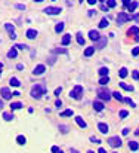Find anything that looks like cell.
I'll return each instance as SVG.
<instances>
[{
  "label": "cell",
  "instance_id": "cell-20",
  "mask_svg": "<svg viewBox=\"0 0 139 153\" xmlns=\"http://www.w3.org/2000/svg\"><path fill=\"white\" fill-rule=\"evenodd\" d=\"M21 107H22V103H19V101L11 103V109H12V110H16V109H21Z\"/></svg>",
  "mask_w": 139,
  "mask_h": 153
},
{
  "label": "cell",
  "instance_id": "cell-3",
  "mask_svg": "<svg viewBox=\"0 0 139 153\" xmlns=\"http://www.w3.org/2000/svg\"><path fill=\"white\" fill-rule=\"evenodd\" d=\"M98 97H99L101 100H104V101H109L111 92H109L108 89H98Z\"/></svg>",
  "mask_w": 139,
  "mask_h": 153
},
{
  "label": "cell",
  "instance_id": "cell-30",
  "mask_svg": "<svg viewBox=\"0 0 139 153\" xmlns=\"http://www.w3.org/2000/svg\"><path fill=\"white\" fill-rule=\"evenodd\" d=\"M9 83H11V85H12V86H19V85H21V83H19V80H18L16 77H11V80H9Z\"/></svg>",
  "mask_w": 139,
  "mask_h": 153
},
{
  "label": "cell",
  "instance_id": "cell-31",
  "mask_svg": "<svg viewBox=\"0 0 139 153\" xmlns=\"http://www.w3.org/2000/svg\"><path fill=\"white\" fill-rule=\"evenodd\" d=\"M14 118H15V116H14L12 113H3V119L8 120V122H9V120H12Z\"/></svg>",
  "mask_w": 139,
  "mask_h": 153
},
{
  "label": "cell",
  "instance_id": "cell-62",
  "mask_svg": "<svg viewBox=\"0 0 139 153\" xmlns=\"http://www.w3.org/2000/svg\"><path fill=\"white\" fill-rule=\"evenodd\" d=\"M80 3H83V0H80Z\"/></svg>",
  "mask_w": 139,
  "mask_h": 153
},
{
  "label": "cell",
  "instance_id": "cell-46",
  "mask_svg": "<svg viewBox=\"0 0 139 153\" xmlns=\"http://www.w3.org/2000/svg\"><path fill=\"white\" fill-rule=\"evenodd\" d=\"M129 134V128H124L123 129V135H127Z\"/></svg>",
  "mask_w": 139,
  "mask_h": 153
},
{
  "label": "cell",
  "instance_id": "cell-13",
  "mask_svg": "<svg viewBox=\"0 0 139 153\" xmlns=\"http://www.w3.org/2000/svg\"><path fill=\"white\" fill-rule=\"evenodd\" d=\"M76 122H77V125L80 128H86V126H87V123L81 119V116H76Z\"/></svg>",
  "mask_w": 139,
  "mask_h": 153
},
{
  "label": "cell",
  "instance_id": "cell-59",
  "mask_svg": "<svg viewBox=\"0 0 139 153\" xmlns=\"http://www.w3.org/2000/svg\"><path fill=\"white\" fill-rule=\"evenodd\" d=\"M87 153H95V152H93V150H89V152H87Z\"/></svg>",
  "mask_w": 139,
  "mask_h": 153
},
{
  "label": "cell",
  "instance_id": "cell-22",
  "mask_svg": "<svg viewBox=\"0 0 139 153\" xmlns=\"http://www.w3.org/2000/svg\"><path fill=\"white\" fill-rule=\"evenodd\" d=\"M64 27H65V24H64V22L56 24V25H55V31H56V33H61L62 30H64Z\"/></svg>",
  "mask_w": 139,
  "mask_h": 153
},
{
  "label": "cell",
  "instance_id": "cell-38",
  "mask_svg": "<svg viewBox=\"0 0 139 153\" xmlns=\"http://www.w3.org/2000/svg\"><path fill=\"white\" fill-rule=\"evenodd\" d=\"M28 46L27 45H22V43H16L15 45V49H27Z\"/></svg>",
  "mask_w": 139,
  "mask_h": 153
},
{
  "label": "cell",
  "instance_id": "cell-18",
  "mask_svg": "<svg viewBox=\"0 0 139 153\" xmlns=\"http://www.w3.org/2000/svg\"><path fill=\"white\" fill-rule=\"evenodd\" d=\"M120 86L123 88V89H126V91H129V92H132V91H135V88L132 85H127V83H124V82H120Z\"/></svg>",
  "mask_w": 139,
  "mask_h": 153
},
{
  "label": "cell",
  "instance_id": "cell-36",
  "mask_svg": "<svg viewBox=\"0 0 139 153\" xmlns=\"http://www.w3.org/2000/svg\"><path fill=\"white\" fill-rule=\"evenodd\" d=\"M115 5H117L115 0H107V8H114Z\"/></svg>",
  "mask_w": 139,
  "mask_h": 153
},
{
  "label": "cell",
  "instance_id": "cell-34",
  "mask_svg": "<svg viewBox=\"0 0 139 153\" xmlns=\"http://www.w3.org/2000/svg\"><path fill=\"white\" fill-rule=\"evenodd\" d=\"M112 94V97L115 98V100H118V101H123V97H121V94H118V92H111Z\"/></svg>",
  "mask_w": 139,
  "mask_h": 153
},
{
  "label": "cell",
  "instance_id": "cell-58",
  "mask_svg": "<svg viewBox=\"0 0 139 153\" xmlns=\"http://www.w3.org/2000/svg\"><path fill=\"white\" fill-rule=\"evenodd\" d=\"M135 134H136V135L139 137V129H136V132H135Z\"/></svg>",
  "mask_w": 139,
  "mask_h": 153
},
{
  "label": "cell",
  "instance_id": "cell-53",
  "mask_svg": "<svg viewBox=\"0 0 139 153\" xmlns=\"http://www.w3.org/2000/svg\"><path fill=\"white\" fill-rule=\"evenodd\" d=\"M12 95H15V97H18V95H21V92H18V91H15V92H12Z\"/></svg>",
  "mask_w": 139,
  "mask_h": 153
},
{
  "label": "cell",
  "instance_id": "cell-21",
  "mask_svg": "<svg viewBox=\"0 0 139 153\" xmlns=\"http://www.w3.org/2000/svg\"><path fill=\"white\" fill-rule=\"evenodd\" d=\"M136 8H138V2H132L130 5H127V9H129L130 12H133V11H135Z\"/></svg>",
  "mask_w": 139,
  "mask_h": 153
},
{
  "label": "cell",
  "instance_id": "cell-28",
  "mask_svg": "<svg viewBox=\"0 0 139 153\" xmlns=\"http://www.w3.org/2000/svg\"><path fill=\"white\" fill-rule=\"evenodd\" d=\"M108 82H109L108 76H102V77H101V80H99V83H101V85H108Z\"/></svg>",
  "mask_w": 139,
  "mask_h": 153
},
{
  "label": "cell",
  "instance_id": "cell-33",
  "mask_svg": "<svg viewBox=\"0 0 139 153\" xmlns=\"http://www.w3.org/2000/svg\"><path fill=\"white\" fill-rule=\"evenodd\" d=\"M59 131H61L62 134H67V132L70 131V128H68L67 125H59Z\"/></svg>",
  "mask_w": 139,
  "mask_h": 153
},
{
  "label": "cell",
  "instance_id": "cell-60",
  "mask_svg": "<svg viewBox=\"0 0 139 153\" xmlns=\"http://www.w3.org/2000/svg\"><path fill=\"white\" fill-rule=\"evenodd\" d=\"M36 2H43V0H36Z\"/></svg>",
  "mask_w": 139,
  "mask_h": 153
},
{
  "label": "cell",
  "instance_id": "cell-15",
  "mask_svg": "<svg viewBox=\"0 0 139 153\" xmlns=\"http://www.w3.org/2000/svg\"><path fill=\"white\" fill-rule=\"evenodd\" d=\"M129 149L133 150V152H136V150L139 149V144L136 143V141H129Z\"/></svg>",
  "mask_w": 139,
  "mask_h": 153
},
{
  "label": "cell",
  "instance_id": "cell-40",
  "mask_svg": "<svg viewBox=\"0 0 139 153\" xmlns=\"http://www.w3.org/2000/svg\"><path fill=\"white\" fill-rule=\"evenodd\" d=\"M52 153H62V150L58 146H53V147H52Z\"/></svg>",
  "mask_w": 139,
  "mask_h": 153
},
{
  "label": "cell",
  "instance_id": "cell-19",
  "mask_svg": "<svg viewBox=\"0 0 139 153\" xmlns=\"http://www.w3.org/2000/svg\"><path fill=\"white\" fill-rule=\"evenodd\" d=\"M109 21L107 19V18H102L101 19V22H99V28H105V27H108Z\"/></svg>",
  "mask_w": 139,
  "mask_h": 153
},
{
  "label": "cell",
  "instance_id": "cell-64",
  "mask_svg": "<svg viewBox=\"0 0 139 153\" xmlns=\"http://www.w3.org/2000/svg\"><path fill=\"white\" fill-rule=\"evenodd\" d=\"M77 153H78V152H77Z\"/></svg>",
  "mask_w": 139,
  "mask_h": 153
},
{
  "label": "cell",
  "instance_id": "cell-16",
  "mask_svg": "<svg viewBox=\"0 0 139 153\" xmlns=\"http://www.w3.org/2000/svg\"><path fill=\"white\" fill-rule=\"evenodd\" d=\"M127 33L132 34V36H138V34H139V27H136V25H135V27H130Z\"/></svg>",
  "mask_w": 139,
  "mask_h": 153
},
{
  "label": "cell",
  "instance_id": "cell-48",
  "mask_svg": "<svg viewBox=\"0 0 139 153\" xmlns=\"http://www.w3.org/2000/svg\"><path fill=\"white\" fill-rule=\"evenodd\" d=\"M55 106H56V107H61V106H62V103H61V100H58V101L55 103Z\"/></svg>",
  "mask_w": 139,
  "mask_h": 153
},
{
  "label": "cell",
  "instance_id": "cell-39",
  "mask_svg": "<svg viewBox=\"0 0 139 153\" xmlns=\"http://www.w3.org/2000/svg\"><path fill=\"white\" fill-rule=\"evenodd\" d=\"M55 52H56V54H68L65 48H58V49H55Z\"/></svg>",
  "mask_w": 139,
  "mask_h": 153
},
{
  "label": "cell",
  "instance_id": "cell-41",
  "mask_svg": "<svg viewBox=\"0 0 139 153\" xmlns=\"http://www.w3.org/2000/svg\"><path fill=\"white\" fill-rule=\"evenodd\" d=\"M123 101H124V103H127V104H130V106H132V107H135V103L132 101V100H130V98H123Z\"/></svg>",
  "mask_w": 139,
  "mask_h": 153
},
{
  "label": "cell",
  "instance_id": "cell-1",
  "mask_svg": "<svg viewBox=\"0 0 139 153\" xmlns=\"http://www.w3.org/2000/svg\"><path fill=\"white\" fill-rule=\"evenodd\" d=\"M43 94H46V88L43 85H36L31 89V97L33 98H40Z\"/></svg>",
  "mask_w": 139,
  "mask_h": 153
},
{
  "label": "cell",
  "instance_id": "cell-63",
  "mask_svg": "<svg viewBox=\"0 0 139 153\" xmlns=\"http://www.w3.org/2000/svg\"><path fill=\"white\" fill-rule=\"evenodd\" d=\"M138 79H139V76H138Z\"/></svg>",
  "mask_w": 139,
  "mask_h": 153
},
{
  "label": "cell",
  "instance_id": "cell-56",
  "mask_svg": "<svg viewBox=\"0 0 139 153\" xmlns=\"http://www.w3.org/2000/svg\"><path fill=\"white\" fill-rule=\"evenodd\" d=\"M67 3H68V5H73V0H67Z\"/></svg>",
  "mask_w": 139,
  "mask_h": 153
},
{
  "label": "cell",
  "instance_id": "cell-7",
  "mask_svg": "<svg viewBox=\"0 0 139 153\" xmlns=\"http://www.w3.org/2000/svg\"><path fill=\"white\" fill-rule=\"evenodd\" d=\"M107 37H99V40H96V43H95V46H96V49H104L105 46H107Z\"/></svg>",
  "mask_w": 139,
  "mask_h": 153
},
{
  "label": "cell",
  "instance_id": "cell-14",
  "mask_svg": "<svg viewBox=\"0 0 139 153\" xmlns=\"http://www.w3.org/2000/svg\"><path fill=\"white\" fill-rule=\"evenodd\" d=\"M70 42H71V34H65L64 37H62V45L64 46H67V45H70Z\"/></svg>",
  "mask_w": 139,
  "mask_h": 153
},
{
  "label": "cell",
  "instance_id": "cell-54",
  "mask_svg": "<svg viewBox=\"0 0 139 153\" xmlns=\"http://www.w3.org/2000/svg\"><path fill=\"white\" fill-rule=\"evenodd\" d=\"M98 153H107V152H105L104 149H99V150H98Z\"/></svg>",
  "mask_w": 139,
  "mask_h": 153
},
{
  "label": "cell",
  "instance_id": "cell-10",
  "mask_svg": "<svg viewBox=\"0 0 139 153\" xmlns=\"http://www.w3.org/2000/svg\"><path fill=\"white\" fill-rule=\"evenodd\" d=\"M98 129H99V132H101V134H107V132L109 131L108 125H107V123H104V122H99V123H98Z\"/></svg>",
  "mask_w": 139,
  "mask_h": 153
},
{
  "label": "cell",
  "instance_id": "cell-12",
  "mask_svg": "<svg viewBox=\"0 0 139 153\" xmlns=\"http://www.w3.org/2000/svg\"><path fill=\"white\" fill-rule=\"evenodd\" d=\"M93 109H95L96 112H102V110H104V104L101 101H95L93 103Z\"/></svg>",
  "mask_w": 139,
  "mask_h": 153
},
{
  "label": "cell",
  "instance_id": "cell-4",
  "mask_svg": "<svg viewBox=\"0 0 139 153\" xmlns=\"http://www.w3.org/2000/svg\"><path fill=\"white\" fill-rule=\"evenodd\" d=\"M62 12L61 8H55V6H47V8H45V14H47V15H59Z\"/></svg>",
  "mask_w": 139,
  "mask_h": 153
},
{
  "label": "cell",
  "instance_id": "cell-52",
  "mask_svg": "<svg viewBox=\"0 0 139 153\" xmlns=\"http://www.w3.org/2000/svg\"><path fill=\"white\" fill-rule=\"evenodd\" d=\"M95 14H96V12H95V11H89V17H93V15H95Z\"/></svg>",
  "mask_w": 139,
  "mask_h": 153
},
{
  "label": "cell",
  "instance_id": "cell-23",
  "mask_svg": "<svg viewBox=\"0 0 139 153\" xmlns=\"http://www.w3.org/2000/svg\"><path fill=\"white\" fill-rule=\"evenodd\" d=\"M73 113H74V112H73L71 109H70V110H64V112L61 113V118H67V116H73Z\"/></svg>",
  "mask_w": 139,
  "mask_h": 153
},
{
  "label": "cell",
  "instance_id": "cell-17",
  "mask_svg": "<svg viewBox=\"0 0 139 153\" xmlns=\"http://www.w3.org/2000/svg\"><path fill=\"white\" fill-rule=\"evenodd\" d=\"M27 37L31 39V40L36 39V37H37V31H36V30H27Z\"/></svg>",
  "mask_w": 139,
  "mask_h": 153
},
{
  "label": "cell",
  "instance_id": "cell-8",
  "mask_svg": "<svg viewBox=\"0 0 139 153\" xmlns=\"http://www.w3.org/2000/svg\"><path fill=\"white\" fill-rule=\"evenodd\" d=\"M0 94H2V97H3V100H9V98L12 97V92L9 91V88H2Z\"/></svg>",
  "mask_w": 139,
  "mask_h": 153
},
{
  "label": "cell",
  "instance_id": "cell-55",
  "mask_svg": "<svg viewBox=\"0 0 139 153\" xmlns=\"http://www.w3.org/2000/svg\"><path fill=\"white\" fill-rule=\"evenodd\" d=\"M3 106H5V104H3V101H2V100H0V110L3 109Z\"/></svg>",
  "mask_w": 139,
  "mask_h": 153
},
{
  "label": "cell",
  "instance_id": "cell-2",
  "mask_svg": "<svg viewBox=\"0 0 139 153\" xmlns=\"http://www.w3.org/2000/svg\"><path fill=\"white\" fill-rule=\"evenodd\" d=\"M81 94H83V86H74V89L73 91H70V97L71 98H74V100H78V98H81Z\"/></svg>",
  "mask_w": 139,
  "mask_h": 153
},
{
  "label": "cell",
  "instance_id": "cell-51",
  "mask_svg": "<svg viewBox=\"0 0 139 153\" xmlns=\"http://www.w3.org/2000/svg\"><path fill=\"white\" fill-rule=\"evenodd\" d=\"M87 3H89V5H95V3H96V0H87Z\"/></svg>",
  "mask_w": 139,
  "mask_h": 153
},
{
  "label": "cell",
  "instance_id": "cell-29",
  "mask_svg": "<svg viewBox=\"0 0 139 153\" xmlns=\"http://www.w3.org/2000/svg\"><path fill=\"white\" fill-rule=\"evenodd\" d=\"M127 73H129V71H127V68L123 67V68H120V73H118V74H120V77H121V79H124V77L127 76Z\"/></svg>",
  "mask_w": 139,
  "mask_h": 153
},
{
  "label": "cell",
  "instance_id": "cell-44",
  "mask_svg": "<svg viewBox=\"0 0 139 153\" xmlns=\"http://www.w3.org/2000/svg\"><path fill=\"white\" fill-rule=\"evenodd\" d=\"M132 55H133V57H136V55H139V46H138V48H135V49L132 51Z\"/></svg>",
  "mask_w": 139,
  "mask_h": 153
},
{
  "label": "cell",
  "instance_id": "cell-5",
  "mask_svg": "<svg viewBox=\"0 0 139 153\" xmlns=\"http://www.w3.org/2000/svg\"><path fill=\"white\" fill-rule=\"evenodd\" d=\"M108 144L111 147H120L123 143H121V138L120 137H111V138H108Z\"/></svg>",
  "mask_w": 139,
  "mask_h": 153
},
{
  "label": "cell",
  "instance_id": "cell-6",
  "mask_svg": "<svg viewBox=\"0 0 139 153\" xmlns=\"http://www.w3.org/2000/svg\"><path fill=\"white\" fill-rule=\"evenodd\" d=\"M129 19H130V17H129L127 14H124V12H120V14L117 15V24H120V25H121V24H124V22H127Z\"/></svg>",
  "mask_w": 139,
  "mask_h": 153
},
{
  "label": "cell",
  "instance_id": "cell-50",
  "mask_svg": "<svg viewBox=\"0 0 139 153\" xmlns=\"http://www.w3.org/2000/svg\"><path fill=\"white\" fill-rule=\"evenodd\" d=\"M130 2H132V0H123V3L126 5V6H127V5H130Z\"/></svg>",
  "mask_w": 139,
  "mask_h": 153
},
{
  "label": "cell",
  "instance_id": "cell-37",
  "mask_svg": "<svg viewBox=\"0 0 139 153\" xmlns=\"http://www.w3.org/2000/svg\"><path fill=\"white\" fill-rule=\"evenodd\" d=\"M127 115H129V112H127V110H120V113H118V116H120L121 119H124Z\"/></svg>",
  "mask_w": 139,
  "mask_h": 153
},
{
  "label": "cell",
  "instance_id": "cell-61",
  "mask_svg": "<svg viewBox=\"0 0 139 153\" xmlns=\"http://www.w3.org/2000/svg\"><path fill=\"white\" fill-rule=\"evenodd\" d=\"M101 2H107V0H101Z\"/></svg>",
  "mask_w": 139,
  "mask_h": 153
},
{
  "label": "cell",
  "instance_id": "cell-43",
  "mask_svg": "<svg viewBox=\"0 0 139 153\" xmlns=\"http://www.w3.org/2000/svg\"><path fill=\"white\" fill-rule=\"evenodd\" d=\"M90 141H92V143H96V144H101V140H99V138H95V137L90 138Z\"/></svg>",
  "mask_w": 139,
  "mask_h": 153
},
{
  "label": "cell",
  "instance_id": "cell-11",
  "mask_svg": "<svg viewBox=\"0 0 139 153\" xmlns=\"http://www.w3.org/2000/svg\"><path fill=\"white\" fill-rule=\"evenodd\" d=\"M99 37H101V36H99V33H98L96 30H90V31H89V39H92V40L96 42V40H99Z\"/></svg>",
  "mask_w": 139,
  "mask_h": 153
},
{
  "label": "cell",
  "instance_id": "cell-47",
  "mask_svg": "<svg viewBox=\"0 0 139 153\" xmlns=\"http://www.w3.org/2000/svg\"><path fill=\"white\" fill-rule=\"evenodd\" d=\"M9 37H11L12 40H15V39H16V34H15V33H12V34H9Z\"/></svg>",
  "mask_w": 139,
  "mask_h": 153
},
{
  "label": "cell",
  "instance_id": "cell-25",
  "mask_svg": "<svg viewBox=\"0 0 139 153\" xmlns=\"http://www.w3.org/2000/svg\"><path fill=\"white\" fill-rule=\"evenodd\" d=\"M16 54H18V51H16L15 48H12L11 51L8 52V57H9V58H16Z\"/></svg>",
  "mask_w": 139,
  "mask_h": 153
},
{
  "label": "cell",
  "instance_id": "cell-27",
  "mask_svg": "<svg viewBox=\"0 0 139 153\" xmlns=\"http://www.w3.org/2000/svg\"><path fill=\"white\" fill-rule=\"evenodd\" d=\"M5 28H6V30H8V31H9V34L15 33V27H14V25H12V24H6V25H5Z\"/></svg>",
  "mask_w": 139,
  "mask_h": 153
},
{
  "label": "cell",
  "instance_id": "cell-57",
  "mask_svg": "<svg viewBox=\"0 0 139 153\" xmlns=\"http://www.w3.org/2000/svg\"><path fill=\"white\" fill-rule=\"evenodd\" d=\"M2 68H3V63H0V73H2Z\"/></svg>",
  "mask_w": 139,
  "mask_h": 153
},
{
  "label": "cell",
  "instance_id": "cell-26",
  "mask_svg": "<svg viewBox=\"0 0 139 153\" xmlns=\"http://www.w3.org/2000/svg\"><path fill=\"white\" fill-rule=\"evenodd\" d=\"M108 73H109L108 67H102V68H99V74H101V76H108Z\"/></svg>",
  "mask_w": 139,
  "mask_h": 153
},
{
  "label": "cell",
  "instance_id": "cell-9",
  "mask_svg": "<svg viewBox=\"0 0 139 153\" xmlns=\"http://www.w3.org/2000/svg\"><path fill=\"white\" fill-rule=\"evenodd\" d=\"M45 70H46V67H45L43 64H39V66H36V68L33 70V73H34L36 76H40V74L45 73Z\"/></svg>",
  "mask_w": 139,
  "mask_h": 153
},
{
  "label": "cell",
  "instance_id": "cell-49",
  "mask_svg": "<svg viewBox=\"0 0 139 153\" xmlns=\"http://www.w3.org/2000/svg\"><path fill=\"white\" fill-rule=\"evenodd\" d=\"M138 76H139L138 71H133V79H138Z\"/></svg>",
  "mask_w": 139,
  "mask_h": 153
},
{
  "label": "cell",
  "instance_id": "cell-24",
  "mask_svg": "<svg viewBox=\"0 0 139 153\" xmlns=\"http://www.w3.org/2000/svg\"><path fill=\"white\" fill-rule=\"evenodd\" d=\"M93 52H95V46H90V48H87V49L84 51V57H90Z\"/></svg>",
  "mask_w": 139,
  "mask_h": 153
},
{
  "label": "cell",
  "instance_id": "cell-35",
  "mask_svg": "<svg viewBox=\"0 0 139 153\" xmlns=\"http://www.w3.org/2000/svg\"><path fill=\"white\" fill-rule=\"evenodd\" d=\"M77 43L78 45H84V37H83L80 33L77 34Z\"/></svg>",
  "mask_w": 139,
  "mask_h": 153
},
{
  "label": "cell",
  "instance_id": "cell-42",
  "mask_svg": "<svg viewBox=\"0 0 139 153\" xmlns=\"http://www.w3.org/2000/svg\"><path fill=\"white\" fill-rule=\"evenodd\" d=\"M61 92H62V88H61V86L55 89V95H56V97H59V94H61Z\"/></svg>",
  "mask_w": 139,
  "mask_h": 153
},
{
  "label": "cell",
  "instance_id": "cell-45",
  "mask_svg": "<svg viewBox=\"0 0 139 153\" xmlns=\"http://www.w3.org/2000/svg\"><path fill=\"white\" fill-rule=\"evenodd\" d=\"M15 8H18V9H25V5H15Z\"/></svg>",
  "mask_w": 139,
  "mask_h": 153
},
{
  "label": "cell",
  "instance_id": "cell-32",
  "mask_svg": "<svg viewBox=\"0 0 139 153\" xmlns=\"http://www.w3.org/2000/svg\"><path fill=\"white\" fill-rule=\"evenodd\" d=\"M16 141H18V144L22 146V144H25V137L24 135H18L16 137Z\"/></svg>",
  "mask_w": 139,
  "mask_h": 153
}]
</instances>
